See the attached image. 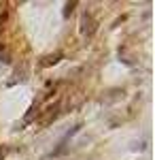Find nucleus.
Returning a JSON list of instances; mask_svg holds the SVG:
<instances>
[{"label":"nucleus","instance_id":"nucleus-3","mask_svg":"<svg viewBox=\"0 0 155 160\" xmlns=\"http://www.w3.org/2000/svg\"><path fill=\"white\" fill-rule=\"evenodd\" d=\"M62 58H64V53H62V51H55V53H51V56H45V58L40 60V66H51V64H58Z\"/></svg>","mask_w":155,"mask_h":160},{"label":"nucleus","instance_id":"nucleus-1","mask_svg":"<svg viewBox=\"0 0 155 160\" xmlns=\"http://www.w3.org/2000/svg\"><path fill=\"white\" fill-rule=\"evenodd\" d=\"M60 115V102H55V105H49L47 109L43 111L40 115H38V120H34L36 126H40V128H45V126H49V124L53 122L55 118Z\"/></svg>","mask_w":155,"mask_h":160},{"label":"nucleus","instance_id":"nucleus-5","mask_svg":"<svg viewBox=\"0 0 155 160\" xmlns=\"http://www.w3.org/2000/svg\"><path fill=\"white\" fill-rule=\"evenodd\" d=\"M36 109H38V107H36V102H34V105H32V107H30V111H36ZM30 115H32V113H30ZM30 115H26L24 124H28V122H30Z\"/></svg>","mask_w":155,"mask_h":160},{"label":"nucleus","instance_id":"nucleus-4","mask_svg":"<svg viewBox=\"0 0 155 160\" xmlns=\"http://www.w3.org/2000/svg\"><path fill=\"white\" fill-rule=\"evenodd\" d=\"M77 2H66V9H64V17H70V13L74 11Z\"/></svg>","mask_w":155,"mask_h":160},{"label":"nucleus","instance_id":"nucleus-6","mask_svg":"<svg viewBox=\"0 0 155 160\" xmlns=\"http://www.w3.org/2000/svg\"><path fill=\"white\" fill-rule=\"evenodd\" d=\"M4 152H7V149H4V148H2V145H0V160L4 158Z\"/></svg>","mask_w":155,"mask_h":160},{"label":"nucleus","instance_id":"nucleus-2","mask_svg":"<svg viewBox=\"0 0 155 160\" xmlns=\"http://www.w3.org/2000/svg\"><path fill=\"white\" fill-rule=\"evenodd\" d=\"M96 32V19L92 13H83L81 15V34H85V37H92Z\"/></svg>","mask_w":155,"mask_h":160}]
</instances>
